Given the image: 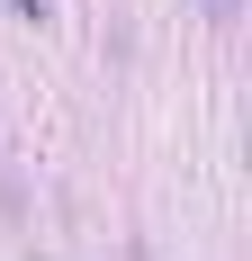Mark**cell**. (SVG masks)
Instances as JSON below:
<instances>
[{
    "label": "cell",
    "mask_w": 252,
    "mask_h": 261,
    "mask_svg": "<svg viewBox=\"0 0 252 261\" xmlns=\"http://www.w3.org/2000/svg\"><path fill=\"white\" fill-rule=\"evenodd\" d=\"M216 9H234V0H216Z\"/></svg>",
    "instance_id": "6da1fadb"
}]
</instances>
